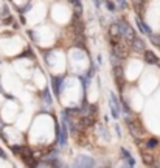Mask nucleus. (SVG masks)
<instances>
[{
    "label": "nucleus",
    "instance_id": "f257e3e1",
    "mask_svg": "<svg viewBox=\"0 0 160 168\" xmlns=\"http://www.w3.org/2000/svg\"><path fill=\"white\" fill-rule=\"evenodd\" d=\"M117 25H118V28H120L121 36L126 37V41H129V42L134 41V37H135V31L132 30V26H131L128 22H124V20H120Z\"/></svg>",
    "mask_w": 160,
    "mask_h": 168
},
{
    "label": "nucleus",
    "instance_id": "f03ea898",
    "mask_svg": "<svg viewBox=\"0 0 160 168\" xmlns=\"http://www.w3.org/2000/svg\"><path fill=\"white\" fill-rule=\"evenodd\" d=\"M114 79H115V84H117L118 90L123 92V89H124V72H123L121 64L114 66Z\"/></svg>",
    "mask_w": 160,
    "mask_h": 168
},
{
    "label": "nucleus",
    "instance_id": "7ed1b4c3",
    "mask_svg": "<svg viewBox=\"0 0 160 168\" xmlns=\"http://www.w3.org/2000/svg\"><path fill=\"white\" fill-rule=\"evenodd\" d=\"M64 75H61V76H51V87L54 90V95L59 97L61 95V90H62L65 87V84H64Z\"/></svg>",
    "mask_w": 160,
    "mask_h": 168
},
{
    "label": "nucleus",
    "instance_id": "20e7f679",
    "mask_svg": "<svg viewBox=\"0 0 160 168\" xmlns=\"http://www.w3.org/2000/svg\"><path fill=\"white\" fill-rule=\"evenodd\" d=\"M67 137H69V123L62 118V126H61V134L58 137V143L61 145V148L67 146Z\"/></svg>",
    "mask_w": 160,
    "mask_h": 168
},
{
    "label": "nucleus",
    "instance_id": "39448f33",
    "mask_svg": "<svg viewBox=\"0 0 160 168\" xmlns=\"http://www.w3.org/2000/svg\"><path fill=\"white\" fill-rule=\"evenodd\" d=\"M110 98H109V106H110V114H112L114 118L120 117V103L117 100V97L114 95V92H110Z\"/></svg>",
    "mask_w": 160,
    "mask_h": 168
},
{
    "label": "nucleus",
    "instance_id": "423d86ee",
    "mask_svg": "<svg viewBox=\"0 0 160 168\" xmlns=\"http://www.w3.org/2000/svg\"><path fill=\"white\" fill-rule=\"evenodd\" d=\"M73 167H95V160L90 156H78L73 162Z\"/></svg>",
    "mask_w": 160,
    "mask_h": 168
},
{
    "label": "nucleus",
    "instance_id": "0eeeda50",
    "mask_svg": "<svg viewBox=\"0 0 160 168\" xmlns=\"http://www.w3.org/2000/svg\"><path fill=\"white\" fill-rule=\"evenodd\" d=\"M109 36H110V42H112V45H114V44H118V42H120L121 33H120V28H118L117 24L112 25V26L109 28Z\"/></svg>",
    "mask_w": 160,
    "mask_h": 168
},
{
    "label": "nucleus",
    "instance_id": "6e6552de",
    "mask_svg": "<svg viewBox=\"0 0 160 168\" xmlns=\"http://www.w3.org/2000/svg\"><path fill=\"white\" fill-rule=\"evenodd\" d=\"M126 123H128V126H129V131H131V134L134 135L135 139H139L140 135H141V131L139 129V123L135 124L134 122L131 120V118H126Z\"/></svg>",
    "mask_w": 160,
    "mask_h": 168
},
{
    "label": "nucleus",
    "instance_id": "1a4fd4ad",
    "mask_svg": "<svg viewBox=\"0 0 160 168\" xmlns=\"http://www.w3.org/2000/svg\"><path fill=\"white\" fill-rule=\"evenodd\" d=\"M145 61L148 64H159V58L154 51L151 50H145Z\"/></svg>",
    "mask_w": 160,
    "mask_h": 168
},
{
    "label": "nucleus",
    "instance_id": "9d476101",
    "mask_svg": "<svg viewBox=\"0 0 160 168\" xmlns=\"http://www.w3.org/2000/svg\"><path fill=\"white\" fill-rule=\"evenodd\" d=\"M114 51L117 53L120 58H124L126 55H128V50H126L124 44H121V42H118V44H114Z\"/></svg>",
    "mask_w": 160,
    "mask_h": 168
},
{
    "label": "nucleus",
    "instance_id": "9b49d317",
    "mask_svg": "<svg viewBox=\"0 0 160 168\" xmlns=\"http://www.w3.org/2000/svg\"><path fill=\"white\" fill-rule=\"evenodd\" d=\"M131 44H132V47H134V50H135V51H145V42H143L140 37H137V36H135V37H134V41H132Z\"/></svg>",
    "mask_w": 160,
    "mask_h": 168
},
{
    "label": "nucleus",
    "instance_id": "f8f14e48",
    "mask_svg": "<svg viewBox=\"0 0 160 168\" xmlns=\"http://www.w3.org/2000/svg\"><path fill=\"white\" fill-rule=\"evenodd\" d=\"M69 2L73 5V8H75V16H76V17H81V14H82V3H81V0H69Z\"/></svg>",
    "mask_w": 160,
    "mask_h": 168
},
{
    "label": "nucleus",
    "instance_id": "ddd939ff",
    "mask_svg": "<svg viewBox=\"0 0 160 168\" xmlns=\"http://www.w3.org/2000/svg\"><path fill=\"white\" fill-rule=\"evenodd\" d=\"M121 154H123L124 160L128 162V165H131V167H134V165H135V159L132 157V154H131L126 148H121Z\"/></svg>",
    "mask_w": 160,
    "mask_h": 168
},
{
    "label": "nucleus",
    "instance_id": "4468645a",
    "mask_svg": "<svg viewBox=\"0 0 160 168\" xmlns=\"http://www.w3.org/2000/svg\"><path fill=\"white\" fill-rule=\"evenodd\" d=\"M42 100L45 101L48 106H50V104H53V98H51V95H50V89H48V87L42 92Z\"/></svg>",
    "mask_w": 160,
    "mask_h": 168
},
{
    "label": "nucleus",
    "instance_id": "2eb2a0df",
    "mask_svg": "<svg viewBox=\"0 0 160 168\" xmlns=\"http://www.w3.org/2000/svg\"><path fill=\"white\" fill-rule=\"evenodd\" d=\"M157 145H159V140L152 137V139H149V140L146 142V148H148V149H152V148H156Z\"/></svg>",
    "mask_w": 160,
    "mask_h": 168
},
{
    "label": "nucleus",
    "instance_id": "dca6fc26",
    "mask_svg": "<svg viewBox=\"0 0 160 168\" xmlns=\"http://www.w3.org/2000/svg\"><path fill=\"white\" fill-rule=\"evenodd\" d=\"M141 156H143V160H145V164H146V165H152V156L146 154L145 151L141 153Z\"/></svg>",
    "mask_w": 160,
    "mask_h": 168
},
{
    "label": "nucleus",
    "instance_id": "f3484780",
    "mask_svg": "<svg viewBox=\"0 0 160 168\" xmlns=\"http://www.w3.org/2000/svg\"><path fill=\"white\" fill-rule=\"evenodd\" d=\"M100 134H101L106 140H110L109 134H107V129H106V126H104V124H100Z\"/></svg>",
    "mask_w": 160,
    "mask_h": 168
},
{
    "label": "nucleus",
    "instance_id": "a211bd4d",
    "mask_svg": "<svg viewBox=\"0 0 160 168\" xmlns=\"http://www.w3.org/2000/svg\"><path fill=\"white\" fill-rule=\"evenodd\" d=\"M106 6H107V9L109 11H115V9H117V5H115L114 2H110V0H106Z\"/></svg>",
    "mask_w": 160,
    "mask_h": 168
},
{
    "label": "nucleus",
    "instance_id": "6ab92c4d",
    "mask_svg": "<svg viewBox=\"0 0 160 168\" xmlns=\"http://www.w3.org/2000/svg\"><path fill=\"white\" fill-rule=\"evenodd\" d=\"M149 39L152 41V44H156V45H160V36H156V34H149Z\"/></svg>",
    "mask_w": 160,
    "mask_h": 168
},
{
    "label": "nucleus",
    "instance_id": "aec40b11",
    "mask_svg": "<svg viewBox=\"0 0 160 168\" xmlns=\"http://www.w3.org/2000/svg\"><path fill=\"white\" fill-rule=\"evenodd\" d=\"M121 104H123V112H124V114H131V107H129L128 103L123 100V101H121Z\"/></svg>",
    "mask_w": 160,
    "mask_h": 168
},
{
    "label": "nucleus",
    "instance_id": "412c9836",
    "mask_svg": "<svg viewBox=\"0 0 160 168\" xmlns=\"http://www.w3.org/2000/svg\"><path fill=\"white\" fill-rule=\"evenodd\" d=\"M30 8H31V5L28 3V5H25V6H22V8H17V9H19V13L24 14V13H28V11H30Z\"/></svg>",
    "mask_w": 160,
    "mask_h": 168
},
{
    "label": "nucleus",
    "instance_id": "4be33fe9",
    "mask_svg": "<svg viewBox=\"0 0 160 168\" xmlns=\"http://www.w3.org/2000/svg\"><path fill=\"white\" fill-rule=\"evenodd\" d=\"M11 149H13V153H16V154H20L22 153V146H19V145L11 146Z\"/></svg>",
    "mask_w": 160,
    "mask_h": 168
},
{
    "label": "nucleus",
    "instance_id": "5701e85b",
    "mask_svg": "<svg viewBox=\"0 0 160 168\" xmlns=\"http://www.w3.org/2000/svg\"><path fill=\"white\" fill-rule=\"evenodd\" d=\"M117 3L120 5L121 9H126V8H128V2H126V0H117Z\"/></svg>",
    "mask_w": 160,
    "mask_h": 168
},
{
    "label": "nucleus",
    "instance_id": "b1692460",
    "mask_svg": "<svg viewBox=\"0 0 160 168\" xmlns=\"http://www.w3.org/2000/svg\"><path fill=\"white\" fill-rule=\"evenodd\" d=\"M115 131H117L118 137H121V131H120V126H118V124H115Z\"/></svg>",
    "mask_w": 160,
    "mask_h": 168
},
{
    "label": "nucleus",
    "instance_id": "393cba45",
    "mask_svg": "<svg viewBox=\"0 0 160 168\" xmlns=\"http://www.w3.org/2000/svg\"><path fill=\"white\" fill-rule=\"evenodd\" d=\"M93 3H95V6H96V8H100V6H101V2H100V0H93Z\"/></svg>",
    "mask_w": 160,
    "mask_h": 168
},
{
    "label": "nucleus",
    "instance_id": "a878e982",
    "mask_svg": "<svg viewBox=\"0 0 160 168\" xmlns=\"http://www.w3.org/2000/svg\"><path fill=\"white\" fill-rule=\"evenodd\" d=\"M3 16H8V6H3V11H2Z\"/></svg>",
    "mask_w": 160,
    "mask_h": 168
},
{
    "label": "nucleus",
    "instance_id": "bb28decb",
    "mask_svg": "<svg viewBox=\"0 0 160 168\" xmlns=\"http://www.w3.org/2000/svg\"><path fill=\"white\" fill-rule=\"evenodd\" d=\"M0 157H2V159H6V154H5L2 149H0Z\"/></svg>",
    "mask_w": 160,
    "mask_h": 168
},
{
    "label": "nucleus",
    "instance_id": "cd10ccee",
    "mask_svg": "<svg viewBox=\"0 0 160 168\" xmlns=\"http://www.w3.org/2000/svg\"><path fill=\"white\" fill-rule=\"evenodd\" d=\"M159 48H160V45H159Z\"/></svg>",
    "mask_w": 160,
    "mask_h": 168
}]
</instances>
